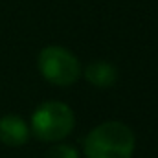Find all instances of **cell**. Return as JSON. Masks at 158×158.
I'll return each mask as SVG.
<instances>
[{"mask_svg":"<svg viewBox=\"0 0 158 158\" xmlns=\"http://www.w3.org/2000/svg\"><path fill=\"white\" fill-rule=\"evenodd\" d=\"M134 149L136 136L121 121H105L94 127L83 145L86 158H132Z\"/></svg>","mask_w":158,"mask_h":158,"instance_id":"1","label":"cell"},{"mask_svg":"<svg viewBox=\"0 0 158 158\" xmlns=\"http://www.w3.org/2000/svg\"><path fill=\"white\" fill-rule=\"evenodd\" d=\"M76 127L74 110L63 101H44L31 114V132L42 142H61Z\"/></svg>","mask_w":158,"mask_h":158,"instance_id":"2","label":"cell"},{"mask_svg":"<svg viewBox=\"0 0 158 158\" xmlns=\"http://www.w3.org/2000/svg\"><path fill=\"white\" fill-rule=\"evenodd\" d=\"M37 66L42 77L57 86H70L83 74L79 59L63 46L42 48L37 57Z\"/></svg>","mask_w":158,"mask_h":158,"instance_id":"3","label":"cell"},{"mask_svg":"<svg viewBox=\"0 0 158 158\" xmlns=\"http://www.w3.org/2000/svg\"><path fill=\"white\" fill-rule=\"evenodd\" d=\"M30 127L17 114H6L0 118V142L7 147H20L30 140Z\"/></svg>","mask_w":158,"mask_h":158,"instance_id":"4","label":"cell"},{"mask_svg":"<svg viewBox=\"0 0 158 158\" xmlns=\"http://www.w3.org/2000/svg\"><path fill=\"white\" fill-rule=\"evenodd\" d=\"M85 77L98 88H110L118 81V68L107 61H94L85 68Z\"/></svg>","mask_w":158,"mask_h":158,"instance_id":"5","label":"cell"},{"mask_svg":"<svg viewBox=\"0 0 158 158\" xmlns=\"http://www.w3.org/2000/svg\"><path fill=\"white\" fill-rule=\"evenodd\" d=\"M44 158H79L77 149L70 143H63V142H55V145H52Z\"/></svg>","mask_w":158,"mask_h":158,"instance_id":"6","label":"cell"}]
</instances>
